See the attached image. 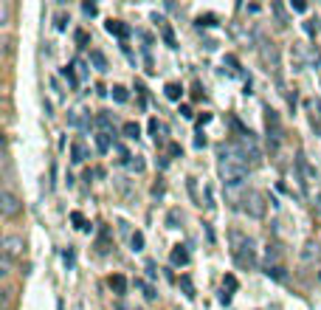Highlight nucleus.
<instances>
[{"mask_svg": "<svg viewBox=\"0 0 321 310\" xmlns=\"http://www.w3.org/2000/svg\"><path fill=\"white\" fill-rule=\"evenodd\" d=\"M248 169H251V164H248V158H245V152L240 149V144H237V141L220 144L217 172H220V181L226 184V189H234V186H242V184H245Z\"/></svg>", "mask_w": 321, "mask_h": 310, "instance_id": "nucleus-1", "label": "nucleus"}, {"mask_svg": "<svg viewBox=\"0 0 321 310\" xmlns=\"http://www.w3.org/2000/svg\"><path fill=\"white\" fill-rule=\"evenodd\" d=\"M231 242H234V260L240 268H256V242L251 237H242L240 231L231 234Z\"/></svg>", "mask_w": 321, "mask_h": 310, "instance_id": "nucleus-2", "label": "nucleus"}, {"mask_svg": "<svg viewBox=\"0 0 321 310\" xmlns=\"http://www.w3.org/2000/svg\"><path fill=\"white\" fill-rule=\"evenodd\" d=\"M237 144H240V149L245 152V158H248L251 167H259V164H262V149H259V144H256V138H253L251 130L242 133V136L237 138Z\"/></svg>", "mask_w": 321, "mask_h": 310, "instance_id": "nucleus-3", "label": "nucleus"}, {"mask_svg": "<svg viewBox=\"0 0 321 310\" xmlns=\"http://www.w3.org/2000/svg\"><path fill=\"white\" fill-rule=\"evenodd\" d=\"M265 130H268V138H271V147L276 149L279 138H282V119L271 107H265Z\"/></svg>", "mask_w": 321, "mask_h": 310, "instance_id": "nucleus-4", "label": "nucleus"}, {"mask_svg": "<svg viewBox=\"0 0 321 310\" xmlns=\"http://www.w3.org/2000/svg\"><path fill=\"white\" fill-rule=\"evenodd\" d=\"M0 209H3V215H6V217H17V215H20V209H23L20 197L14 195L9 186H3V192H0Z\"/></svg>", "mask_w": 321, "mask_h": 310, "instance_id": "nucleus-5", "label": "nucleus"}, {"mask_svg": "<svg viewBox=\"0 0 321 310\" xmlns=\"http://www.w3.org/2000/svg\"><path fill=\"white\" fill-rule=\"evenodd\" d=\"M25 251V245H23V237H17V234H9L6 240H3V257L12 262V260H20Z\"/></svg>", "mask_w": 321, "mask_h": 310, "instance_id": "nucleus-6", "label": "nucleus"}, {"mask_svg": "<svg viewBox=\"0 0 321 310\" xmlns=\"http://www.w3.org/2000/svg\"><path fill=\"white\" fill-rule=\"evenodd\" d=\"M242 209H245L251 217H262L265 215V197L259 195V192H248V195H245V206Z\"/></svg>", "mask_w": 321, "mask_h": 310, "instance_id": "nucleus-7", "label": "nucleus"}, {"mask_svg": "<svg viewBox=\"0 0 321 310\" xmlns=\"http://www.w3.org/2000/svg\"><path fill=\"white\" fill-rule=\"evenodd\" d=\"M296 169H298V175H301V186L307 189V186L316 181V169L310 167V161L304 158V155H296Z\"/></svg>", "mask_w": 321, "mask_h": 310, "instance_id": "nucleus-8", "label": "nucleus"}, {"mask_svg": "<svg viewBox=\"0 0 321 310\" xmlns=\"http://www.w3.org/2000/svg\"><path fill=\"white\" fill-rule=\"evenodd\" d=\"M259 54H262V62H265V65L271 62V71H274V73H279V54H276L274 43H262Z\"/></svg>", "mask_w": 321, "mask_h": 310, "instance_id": "nucleus-9", "label": "nucleus"}, {"mask_svg": "<svg viewBox=\"0 0 321 310\" xmlns=\"http://www.w3.org/2000/svg\"><path fill=\"white\" fill-rule=\"evenodd\" d=\"M152 20L158 23V28H160V37H163V43H166V46H169V48H178V40H175V31H172V25L166 23L163 17H158V14H155Z\"/></svg>", "mask_w": 321, "mask_h": 310, "instance_id": "nucleus-10", "label": "nucleus"}, {"mask_svg": "<svg viewBox=\"0 0 321 310\" xmlns=\"http://www.w3.org/2000/svg\"><path fill=\"white\" fill-rule=\"evenodd\" d=\"M189 260H192V257H189V248H186V245H175L172 254H169V262H172L175 268H183V265H189Z\"/></svg>", "mask_w": 321, "mask_h": 310, "instance_id": "nucleus-11", "label": "nucleus"}, {"mask_svg": "<svg viewBox=\"0 0 321 310\" xmlns=\"http://www.w3.org/2000/svg\"><path fill=\"white\" fill-rule=\"evenodd\" d=\"M104 28H107L110 34L121 37V40H127V37L133 34V31H130V25H127V23H121V20H107V23H104Z\"/></svg>", "mask_w": 321, "mask_h": 310, "instance_id": "nucleus-12", "label": "nucleus"}, {"mask_svg": "<svg viewBox=\"0 0 321 310\" xmlns=\"http://www.w3.org/2000/svg\"><path fill=\"white\" fill-rule=\"evenodd\" d=\"M265 265H282V254H279V245L271 242L268 248H265Z\"/></svg>", "mask_w": 321, "mask_h": 310, "instance_id": "nucleus-13", "label": "nucleus"}, {"mask_svg": "<svg viewBox=\"0 0 321 310\" xmlns=\"http://www.w3.org/2000/svg\"><path fill=\"white\" fill-rule=\"evenodd\" d=\"M85 158H88V149H85V144H82V141H73V144H70V161H73V164H82Z\"/></svg>", "mask_w": 321, "mask_h": 310, "instance_id": "nucleus-14", "label": "nucleus"}, {"mask_svg": "<svg viewBox=\"0 0 321 310\" xmlns=\"http://www.w3.org/2000/svg\"><path fill=\"white\" fill-rule=\"evenodd\" d=\"M265 276H271L276 282H285L287 271H285V265H265Z\"/></svg>", "mask_w": 321, "mask_h": 310, "instance_id": "nucleus-15", "label": "nucleus"}, {"mask_svg": "<svg viewBox=\"0 0 321 310\" xmlns=\"http://www.w3.org/2000/svg\"><path fill=\"white\" fill-rule=\"evenodd\" d=\"M96 124L102 127V133H107V136H113V116L107 113V110H102V113L96 116Z\"/></svg>", "mask_w": 321, "mask_h": 310, "instance_id": "nucleus-16", "label": "nucleus"}, {"mask_svg": "<svg viewBox=\"0 0 321 310\" xmlns=\"http://www.w3.org/2000/svg\"><path fill=\"white\" fill-rule=\"evenodd\" d=\"M307 107H310V121H313V127L321 130V102H319V99H313Z\"/></svg>", "mask_w": 321, "mask_h": 310, "instance_id": "nucleus-17", "label": "nucleus"}, {"mask_svg": "<svg viewBox=\"0 0 321 310\" xmlns=\"http://www.w3.org/2000/svg\"><path fill=\"white\" fill-rule=\"evenodd\" d=\"M91 62H93V68H96V71H102V73H104L107 68H110V65H107V57H104L102 51H96V48L91 51Z\"/></svg>", "mask_w": 321, "mask_h": 310, "instance_id": "nucleus-18", "label": "nucleus"}, {"mask_svg": "<svg viewBox=\"0 0 321 310\" xmlns=\"http://www.w3.org/2000/svg\"><path fill=\"white\" fill-rule=\"evenodd\" d=\"M110 287H113L118 296H124L127 293V276H121V274H113L110 276Z\"/></svg>", "mask_w": 321, "mask_h": 310, "instance_id": "nucleus-19", "label": "nucleus"}, {"mask_svg": "<svg viewBox=\"0 0 321 310\" xmlns=\"http://www.w3.org/2000/svg\"><path fill=\"white\" fill-rule=\"evenodd\" d=\"M271 12L276 14V20H279V25H287V23H290V17H287L285 6H282L279 0H274V3H271Z\"/></svg>", "mask_w": 321, "mask_h": 310, "instance_id": "nucleus-20", "label": "nucleus"}, {"mask_svg": "<svg viewBox=\"0 0 321 310\" xmlns=\"http://www.w3.org/2000/svg\"><path fill=\"white\" fill-rule=\"evenodd\" d=\"M110 147H115L113 136H107V133H96V149H99V152H107Z\"/></svg>", "mask_w": 321, "mask_h": 310, "instance_id": "nucleus-21", "label": "nucleus"}, {"mask_svg": "<svg viewBox=\"0 0 321 310\" xmlns=\"http://www.w3.org/2000/svg\"><path fill=\"white\" fill-rule=\"evenodd\" d=\"M163 93H166V99H172V102H181V96H183V88H181L178 82H169V85L163 88Z\"/></svg>", "mask_w": 321, "mask_h": 310, "instance_id": "nucleus-22", "label": "nucleus"}, {"mask_svg": "<svg viewBox=\"0 0 321 310\" xmlns=\"http://www.w3.org/2000/svg\"><path fill=\"white\" fill-rule=\"evenodd\" d=\"M62 76L68 79V85H70V88H76V85H79V76H76V68H73V62L62 68Z\"/></svg>", "mask_w": 321, "mask_h": 310, "instance_id": "nucleus-23", "label": "nucleus"}, {"mask_svg": "<svg viewBox=\"0 0 321 310\" xmlns=\"http://www.w3.org/2000/svg\"><path fill=\"white\" fill-rule=\"evenodd\" d=\"M70 223H73L76 229H82V231H91V223L82 217V212H70Z\"/></svg>", "mask_w": 321, "mask_h": 310, "instance_id": "nucleus-24", "label": "nucleus"}, {"mask_svg": "<svg viewBox=\"0 0 321 310\" xmlns=\"http://www.w3.org/2000/svg\"><path fill=\"white\" fill-rule=\"evenodd\" d=\"M195 25H197V28H208V25H217V17H214V14H200V17L195 20Z\"/></svg>", "mask_w": 321, "mask_h": 310, "instance_id": "nucleus-25", "label": "nucleus"}, {"mask_svg": "<svg viewBox=\"0 0 321 310\" xmlns=\"http://www.w3.org/2000/svg\"><path fill=\"white\" fill-rule=\"evenodd\" d=\"M121 133H124L127 138H138V136H141V127H138L136 121H127V124L121 127Z\"/></svg>", "mask_w": 321, "mask_h": 310, "instance_id": "nucleus-26", "label": "nucleus"}, {"mask_svg": "<svg viewBox=\"0 0 321 310\" xmlns=\"http://www.w3.org/2000/svg\"><path fill=\"white\" fill-rule=\"evenodd\" d=\"M149 133H152V136H155V141H160V133H166V127H163V124H160V121H158V119H149Z\"/></svg>", "mask_w": 321, "mask_h": 310, "instance_id": "nucleus-27", "label": "nucleus"}, {"mask_svg": "<svg viewBox=\"0 0 321 310\" xmlns=\"http://www.w3.org/2000/svg\"><path fill=\"white\" fill-rule=\"evenodd\" d=\"M181 287H183V293L189 299H195L197 293H195V285H192V279H189V276H181Z\"/></svg>", "mask_w": 321, "mask_h": 310, "instance_id": "nucleus-28", "label": "nucleus"}, {"mask_svg": "<svg viewBox=\"0 0 321 310\" xmlns=\"http://www.w3.org/2000/svg\"><path fill=\"white\" fill-rule=\"evenodd\" d=\"M226 65H229V73H231V76H237V73H240V62H237V57H234V54H226Z\"/></svg>", "mask_w": 321, "mask_h": 310, "instance_id": "nucleus-29", "label": "nucleus"}, {"mask_svg": "<svg viewBox=\"0 0 321 310\" xmlns=\"http://www.w3.org/2000/svg\"><path fill=\"white\" fill-rule=\"evenodd\" d=\"M136 287H141V290H144V296H147L149 302H155V296H158V293H155V290H152V287H149L147 282H141V279H136Z\"/></svg>", "mask_w": 321, "mask_h": 310, "instance_id": "nucleus-30", "label": "nucleus"}, {"mask_svg": "<svg viewBox=\"0 0 321 310\" xmlns=\"http://www.w3.org/2000/svg\"><path fill=\"white\" fill-rule=\"evenodd\" d=\"M73 68H76V76H79V82L88 79V65H85L82 59H76V62H73Z\"/></svg>", "mask_w": 321, "mask_h": 310, "instance_id": "nucleus-31", "label": "nucleus"}, {"mask_svg": "<svg viewBox=\"0 0 321 310\" xmlns=\"http://www.w3.org/2000/svg\"><path fill=\"white\" fill-rule=\"evenodd\" d=\"M113 99H115V102H121V104H124L127 99H130V96H127V88H121V85H115V88H113Z\"/></svg>", "mask_w": 321, "mask_h": 310, "instance_id": "nucleus-32", "label": "nucleus"}, {"mask_svg": "<svg viewBox=\"0 0 321 310\" xmlns=\"http://www.w3.org/2000/svg\"><path fill=\"white\" fill-rule=\"evenodd\" d=\"M130 242H133V251H141V248H144V234H141V231H136V234L130 237Z\"/></svg>", "mask_w": 321, "mask_h": 310, "instance_id": "nucleus-33", "label": "nucleus"}, {"mask_svg": "<svg viewBox=\"0 0 321 310\" xmlns=\"http://www.w3.org/2000/svg\"><path fill=\"white\" fill-rule=\"evenodd\" d=\"M223 287H226V290H237V276L226 274V276H223Z\"/></svg>", "mask_w": 321, "mask_h": 310, "instance_id": "nucleus-34", "label": "nucleus"}, {"mask_svg": "<svg viewBox=\"0 0 321 310\" xmlns=\"http://www.w3.org/2000/svg\"><path fill=\"white\" fill-rule=\"evenodd\" d=\"M178 220H181V212L172 209V212H169V217H166V226H169V229H178Z\"/></svg>", "mask_w": 321, "mask_h": 310, "instance_id": "nucleus-35", "label": "nucleus"}, {"mask_svg": "<svg viewBox=\"0 0 321 310\" xmlns=\"http://www.w3.org/2000/svg\"><path fill=\"white\" fill-rule=\"evenodd\" d=\"M96 248H99V251H107V229H102V237H99V242H96Z\"/></svg>", "mask_w": 321, "mask_h": 310, "instance_id": "nucleus-36", "label": "nucleus"}, {"mask_svg": "<svg viewBox=\"0 0 321 310\" xmlns=\"http://www.w3.org/2000/svg\"><path fill=\"white\" fill-rule=\"evenodd\" d=\"M82 12H85V14H91V17H93V14L99 12V9H96V3H91V0H88V3H82Z\"/></svg>", "mask_w": 321, "mask_h": 310, "instance_id": "nucleus-37", "label": "nucleus"}, {"mask_svg": "<svg viewBox=\"0 0 321 310\" xmlns=\"http://www.w3.org/2000/svg\"><path fill=\"white\" fill-rule=\"evenodd\" d=\"M127 167H130V169H136V172H144V161H141V158H136V161L130 158V164H127Z\"/></svg>", "mask_w": 321, "mask_h": 310, "instance_id": "nucleus-38", "label": "nucleus"}, {"mask_svg": "<svg viewBox=\"0 0 321 310\" xmlns=\"http://www.w3.org/2000/svg\"><path fill=\"white\" fill-rule=\"evenodd\" d=\"M73 40H76V43H79L82 48L88 46V34H85V31H82V28H79V31H76V34H73Z\"/></svg>", "mask_w": 321, "mask_h": 310, "instance_id": "nucleus-39", "label": "nucleus"}, {"mask_svg": "<svg viewBox=\"0 0 321 310\" xmlns=\"http://www.w3.org/2000/svg\"><path fill=\"white\" fill-rule=\"evenodd\" d=\"M65 23H68V17H65V14H57V31H65Z\"/></svg>", "mask_w": 321, "mask_h": 310, "instance_id": "nucleus-40", "label": "nucleus"}, {"mask_svg": "<svg viewBox=\"0 0 321 310\" xmlns=\"http://www.w3.org/2000/svg\"><path fill=\"white\" fill-rule=\"evenodd\" d=\"M211 121V113H200V119H197V130H203V124H208Z\"/></svg>", "mask_w": 321, "mask_h": 310, "instance_id": "nucleus-41", "label": "nucleus"}, {"mask_svg": "<svg viewBox=\"0 0 321 310\" xmlns=\"http://www.w3.org/2000/svg\"><path fill=\"white\" fill-rule=\"evenodd\" d=\"M195 147H206V136H203V130H197V136H195Z\"/></svg>", "mask_w": 321, "mask_h": 310, "instance_id": "nucleus-42", "label": "nucleus"}, {"mask_svg": "<svg viewBox=\"0 0 321 310\" xmlns=\"http://www.w3.org/2000/svg\"><path fill=\"white\" fill-rule=\"evenodd\" d=\"M181 116H183V119H192V107H189V104H181Z\"/></svg>", "mask_w": 321, "mask_h": 310, "instance_id": "nucleus-43", "label": "nucleus"}, {"mask_svg": "<svg viewBox=\"0 0 321 310\" xmlns=\"http://www.w3.org/2000/svg\"><path fill=\"white\" fill-rule=\"evenodd\" d=\"M147 276H149V279H155V276H158V271H155V262H147Z\"/></svg>", "mask_w": 321, "mask_h": 310, "instance_id": "nucleus-44", "label": "nucleus"}, {"mask_svg": "<svg viewBox=\"0 0 321 310\" xmlns=\"http://www.w3.org/2000/svg\"><path fill=\"white\" fill-rule=\"evenodd\" d=\"M62 260H65V265H68V268H70V265H73V251H70V248H68V251L62 254Z\"/></svg>", "mask_w": 321, "mask_h": 310, "instance_id": "nucleus-45", "label": "nucleus"}, {"mask_svg": "<svg viewBox=\"0 0 321 310\" xmlns=\"http://www.w3.org/2000/svg\"><path fill=\"white\" fill-rule=\"evenodd\" d=\"M220 302H223V305H229V302H231V290H226V287H223V293H220Z\"/></svg>", "mask_w": 321, "mask_h": 310, "instance_id": "nucleus-46", "label": "nucleus"}, {"mask_svg": "<svg viewBox=\"0 0 321 310\" xmlns=\"http://www.w3.org/2000/svg\"><path fill=\"white\" fill-rule=\"evenodd\" d=\"M293 12H307V3H301V0H296V3H293Z\"/></svg>", "mask_w": 321, "mask_h": 310, "instance_id": "nucleus-47", "label": "nucleus"}, {"mask_svg": "<svg viewBox=\"0 0 321 310\" xmlns=\"http://www.w3.org/2000/svg\"><path fill=\"white\" fill-rule=\"evenodd\" d=\"M169 152H172V155H181L183 149H181V144H169Z\"/></svg>", "mask_w": 321, "mask_h": 310, "instance_id": "nucleus-48", "label": "nucleus"}, {"mask_svg": "<svg viewBox=\"0 0 321 310\" xmlns=\"http://www.w3.org/2000/svg\"><path fill=\"white\" fill-rule=\"evenodd\" d=\"M304 31H307V34L313 37V34H316V25H313V23H304Z\"/></svg>", "mask_w": 321, "mask_h": 310, "instance_id": "nucleus-49", "label": "nucleus"}]
</instances>
